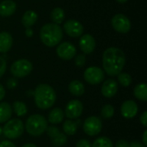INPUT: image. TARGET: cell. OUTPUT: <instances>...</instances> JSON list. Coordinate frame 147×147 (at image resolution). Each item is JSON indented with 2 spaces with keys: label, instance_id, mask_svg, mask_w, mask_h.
Returning <instances> with one entry per match:
<instances>
[{
  "label": "cell",
  "instance_id": "obj_25",
  "mask_svg": "<svg viewBox=\"0 0 147 147\" xmlns=\"http://www.w3.org/2000/svg\"><path fill=\"white\" fill-rule=\"evenodd\" d=\"M65 10L62 8H54L51 12V19L55 24H60L65 19Z\"/></svg>",
  "mask_w": 147,
  "mask_h": 147
},
{
  "label": "cell",
  "instance_id": "obj_27",
  "mask_svg": "<svg viewBox=\"0 0 147 147\" xmlns=\"http://www.w3.org/2000/svg\"><path fill=\"white\" fill-rule=\"evenodd\" d=\"M50 142L53 147H62L67 142V136L64 133L60 132L54 138L50 139Z\"/></svg>",
  "mask_w": 147,
  "mask_h": 147
},
{
  "label": "cell",
  "instance_id": "obj_2",
  "mask_svg": "<svg viewBox=\"0 0 147 147\" xmlns=\"http://www.w3.org/2000/svg\"><path fill=\"white\" fill-rule=\"evenodd\" d=\"M34 100L36 107L41 110L51 109L57 98L54 89L47 84H40L34 90Z\"/></svg>",
  "mask_w": 147,
  "mask_h": 147
},
{
  "label": "cell",
  "instance_id": "obj_30",
  "mask_svg": "<svg viewBox=\"0 0 147 147\" xmlns=\"http://www.w3.org/2000/svg\"><path fill=\"white\" fill-rule=\"evenodd\" d=\"M46 132H47V136H48L50 139H53V138H54L56 135H58L61 131L59 130V127H55V126H50V127H47Z\"/></svg>",
  "mask_w": 147,
  "mask_h": 147
},
{
  "label": "cell",
  "instance_id": "obj_5",
  "mask_svg": "<svg viewBox=\"0 0 147 147\" xmlns=\"http://www.w3.org/2000/svg\"><path fill=\"white\" fill-rule=\"evenodd\" d=\"M24 129V124L20 119H11L5 122L3 134L9 140H16L22 135Z\"/></svg>",
  "mask_w": 147,
  "mask_h": 147
},
{
  "label": "cell",
  "instance_id": "obj_40",
  "mask_svg": "<svg viewBox=\"0 0 147 147\" xmlns=\"http://www.w3.org/2000/svg\"><path fill=\"white\" fill-rule=\"evenodd\" d=\"M142 144L146 146H147V130H145L144 133H143V135H142Z\"/></svg>",
  "mask_w": 147,
  "mask_h": 147
},
{
  "label": "cell",
  "instance_id": "obj_32",
  "mask_svg": "<svg viewBox=\"0 0 147 147\" xmlns=\"http://www.w3.org/2000/svg\"><path fill=\"white\" fill-rule=\"evenodd\" d=\"M18 85V80L16 78H9L6 82V87L9 90H14Z\"/></svg>",
  "mask_w": 147,
  "mask_h": 147
},
{
  "label": "cell",
  "instance_id": "obj_23",
  "mask_svg": "<svg viewBox=\"0 0 147 147\" xmlns=\"http://www.w3.org/2000/svg\"><path fill=\"white\" fill-rule=\"evenodd\" d=\"M134 96L141 101V102H146L147 101V85L146 83H140L138 84L134 89Z\"/></svg>",
  "mask_w": 147,
  "mask_h": 147
},
{
  "label": "cell",
  "instance_id": "obj_28",
  "mask_svg": "<svg viewBox=\"0 0 147 147\" xmlns=\"http://www.w3.org/2000/svg\"><path fill=\"white\" fill-rule=\"evenodd\" d=\"M118 83L123 87H128L132 84L133 78L132 76L127 72H121L118 76Z\"/></svg>",
  "mask_w": 147,
  "mask_h": 147
},
{
  "label": "cell",
  "instance_id": "obj_33",
  "mask_svg": "<svg viewBox=\"0 0 147 147\" xmlns=\"http://www.w3.org/2000/svg\"><path fill=\"white\" fill-rule=\"evenodd\" d=\"M6 69H7V63H6V60H5L2 56H0V78H1L3 77V75L5 73Z\"/></svg>",
  "mask_w": 147,
  "mask_h": 147
},
{
  "label": "cell",
  "instance_id": "obj_26",
  "mask_svg": "<svg viewBox=\"0 0 147 147\" xmlns=\"http://www.w3.org/2000/svg\"><path fill=\"white\" fill-rule=\"evenodd\" d=\"M91 147H115V146L109 138L102 136L94 140V142L91 144Z\"/></svg>",
  "mask_w": 147,
  "mask_h": 147
},
{
  "label": "cell",
  "instance_id": "obj_39",
  "mask_svg": "<svg viewBox=\"0 0 147 147\" xmlns=\"http://www.w3.org/2000/svg\"><path fill=\"white\" fill-rule=\"evenodd\" d=\"M5 96V89L4 87L0 84V102L4 98Z\"/></svg>",
  "mask_w": 147,
  "mask_h": 147
},
{
  "label": "cell",
  "instance_id": "obj_10",
  "mask_svg": "<svg viewBox=\"0 0 147 147\" xmlns=\"http://www.w3.org/2000/svg\"><path fill=\"white\" fill-rule=\"evenodd\" d=\"M84 111V105L82 102L79 100H71L70 101L65 109V115L69 120H75L78 119Z\"/></svg>",
  "mask_w": 147,
  "mask_h": 147
},
{
  "label": "cell",
  "instance_id": "obj_19",
  "mask_svg": "<svg viewBox=\"0 0 147 147\" xmlns=\"http://www.w3.org/2000/svg\"><path fill=\"white\" fill-rule=\"evenodd\" d=\"M11 105L6 102H0V123L7 122L12 116Z\"/></svg>",
  "mask_w": 147,
  "mask_h": 147
},
{
  "label": "cell",
  "instance_id": "obj_41",
  "mask_svg": "<svg viewBox=\"0 0 147 147\" xmlns=\"http://www.w3.org/2000/svg\"><path fill=\"white\" fill-rule=\"evenodd\" d=\"M22 147H37V146L33 143H27V144L23 145Z\"/></svg>",
  "mask_w": 147,
  "mask_h": 147
},
{
  "label": "cell",
  "instance_id": "obj_29",
  "mask_svg": "<svg viewBox=\"0 0 147 147\" xmlns=\"http://www.w3.org/2000/svg\"><path fill=\"white\" fill-rule=\"evenodd\" d=\"M101 115L104 120L111 119L115 115V109L111 104H105L101 109Z\"/></svg>",
  "mask_w": 147,
  "mask_h": 147
},
{
  "label": "cell",
  "instance_id": "obj_21",
  "mask_svg": "<svg viewBox=\"0 0 147 147\" xmlns=\"http://www.w3.org/2000/svg\"><path fill=\"white\" fill-rule=\"evenodd\" d=\"M69 91L75 96H81L85 92V87L84 84L79 80H72L68 86Z\"/></svg>",
  "mask_w": 147,
  "mask_h": 147
},
{
  "label": "cell",
  "instance_id": "obj_11",
  "mask_svg": "<svg viewBox=\"0 0 147 147\" xmlns=\"http://www.w3.org/2000/svg\"><path fill=\"white\" fill-rule=\"evenodd\" d=\"M63 28L65 34H67L69 36L73 37V38L81 36L82 34H84V31L83 24L75 19L67 20L65 22Z\"/></svg>",
  "mask_w": 147,
  "mask_h": 147
},
{
  "label": "cell",
  "instance_id": "obj_7",
  "mask_svg": "<svg viewBox=\"0 0 147 147\" xmlns=\"http://www.w3.org/2000/svg\"><path fill=\"white\" fill-rule=\"evenodd\" d=\"M84 80L92 85L101 84L105 78V72L102 69L97 66H90L84 72Z\"/></svg>",
  "mask_w": 147,
  "mask_h": 147
},
{
  "label": "cell",
  "instance_id": "obj_9",
  "mask_svg": "<svg viewBox=\"0 0 147 147\" xmlns=\"http://www.w3.org/2000/svg\"><path fill=\"white\" fill-rule=\"evenodd\" d=\"M113 28L121 34H127L131 29V22L128 17L123 14H116L111 20Z\"/></svg>",
  "mask_w": 147,
  "mask_h": 147
},
{
  "label": "cell",
  "instance_id": "obj_43",
  "mask_svg": "<svg viewBox=\"0 0 147 147\" xmlns=\"http://www.w3.org/2000/svg\"><path fill=\"white\" fill-rule=\"evenodd\" d=\"M115 1L118 2V3H125L127 2V0H115Z\"/></svg>",
  "mask_w": 147,
  "mask_h": 147
},
{
  "label": "cell",
  "instance_id": "obj_42",
  "mask_svg": "<svg viewBox=\"0 0 147 147\" xmlns=\"http://www.w3.org/2000/svg\"><path fill=\"white\" fill-rule=\"evenodd\" d=\"M26 33H27V35H28V36H32V35H33V31L31 30L30 28H27Z\"/></svg>",
  "mask_w": 147,
  "mask_h": 147
},
{
  "label": "cell",
  "instance_id": "obj_22",
  "mask_svg": "<svg viewBox=\"0 0 147 147\" xmlns=\"http://www.w3.org/2000/svg\"><path fill=\"white\" fill-rule=\"evenodd\" d=\"M38 16L35 11L27 10L22 17V23L26 28H29L36 22Z\"/></svg>",
  "mask_w": 147,
  "mask_h": 147
},
{
  "label": "cell",
  "instance_id": "obj_38",
  "mask_svg": "<svg viewBox=\"0 0 147 147\" xmlns=\"http://www.w3.org/2000/svg\"><path fill=\"white\" fill-rule=\"evenodd\" d=\"M129 147H146L141 142H139V141H132L130 143V146Z\"/></svg>",
  "mask_w": 147,
  "mask_h": 147
},
{
  "label": "cell",
  "instance_id": "obj_13",
  "mask_svg": "<svg viewBox=\"0 0 147 147\" xmlns=\"http://www.w3.org/2000/svg\"><path fill=\"white\" fill-rule=\"evenodd\" d=\"M81 51L85 54L92 53L96 49V40L90 34H84L81 35L78 42Z\"/></svg>",
  "mask_w": 147,
  "mask_h": 147
},
{
  "label": "cell",
  "instance_id": "obj_24",
  "mask_svg": "<svg viewBox=\"0 0 147 147\" xmlns=\"http://www.w3.org/2000/svg\"><path fill=\"white\" fill-rule=\"evenodd\" d=\"M11 108H12V111L18 117H22V116L26 115V114L28 113V107H27V105L23 102H21V101L14 102V103L11 106Z\"/></svg>",
  "mask_w": 147,
  "mask_h": 147
},
{
  "label": "cell",
  "instance_id": "obj_16",
  "mask_svg": "<svg viewBox=\"0 0 147 147\" xmlns=\"http://www.w3.org/2000/svg\"><path fill=\"white\" fill-rule=\"evenodd\" d=\"M16 10V3L12 0H4L0 3V16H10Z\"/></svg>",
  "mask_w": 147,
  "mask_h": 147
},
{
  "label": "cell",
  "instance_id": "obj_44",
  "mask_svg": "<svg viewBox=\"0 0 147 147\" xmlns=\"http://www.w3.org/2000/svg\"><path fill=\"white\" fill-rule=\"evenodd\" d=\"M3 134V128H2V127H0V136Z\"/></svg>",
  "mask_w": 147,
  "mask_h": 147
},
{
  "label": "cell",
  "instance_id": "obj_36",
  "mask_svg": "<svg viewBox=\"0 0 147 147\" xmlns=\"http://www.w3.org/2000/svg\"><path fill=\"white\" fill-rule=\"evenodd\" d=\"M140 123L142 124V126L144 127H147V112L144 111L142 113V115H140Z\"/></svg>",
  "mask_w": 147,
  "mask_h": 147
},
{
  "label": "cell",
  "instance_id": "obj_15",
  "mask_svg": "<svg viewBox=\"0 0 147 147\" xmlns=\"http://www.w3.org/2000/svg\"><path fill=\"white\" fill-rule=\"evenodd\" d=\"M118 89H119L118 83L115 79L110 78V79H107L106 81H104V83L102 85L101 92L104 97L112 98L117 94Z\"/></svg>",
  "mask_w": 147,
  "mask_h": 147
},
{
  "label": "cell",
  "instance_id": "obj_6",
  "mask_svg": "<svg viewBox=\"0 0 147 147\" xmlns=\"http://www.w3.org/2000/svg\"><path fill=\"white\" fill-rule=\"evenodd\" d=\"M33 70L32 63L26 59H17L10 66V72L16 78H22L28 76Z\"/></svg>",
  "mask_w": 147,
  "mask_h": 147
},
{
  "label": "cell",
  "instance_id": "obj_8",
  "mask_svg": "<svg viewBox=\"0 0 147 147\" xmlns=\"http://www.w3.org/2000/svg\"><path fill=\"white\" fill-rule=\"evenodd\" d=\"M83 129L87 135L91 137L96 136L102 129V122L97 116H90L84 121Z\"/></svg>",
  "mask_w": 147,
  "mask_h": 147
},
{
  "label": "cell",
  "instance_id": "obj_4",
  "mask_svg": "<svg viewBox=\"0 0 147 147\" xmlns=\"http://www.w3.org/2000/svg\"><path fill=\"white\" fill-rule=\"evenodd\" d=\"M48 127V122L47 119L39 114H34L30 115L24 125V128L27 133L34 137H39L42 135Z\"/></svg>",
  "mask_w": 147,
  "mask_h": 147
},
{
  "label": "cell",
  "instance_id": "obj_20",
  "mask_svg": "<svg viewBox=\"0 0 147 147\" xmlns=\"http://www.w3.org/2000/svg\"><path fill=\"white\" fill-rule=\"evenodd\" d=\"M80 121H74L73 120H66L65 121V122L63 123L62 128L64 131V134L67 136H72L74 134H77L78 129V126H79Z\"/></svg>",
  "mask_w": 147,
  "mask_h": 147
},
{
  "label": "cell",
  "instance_id": "obj_34",
  "mask_svg": "<svg viewBox=\"0 0 147 147\" xmlns=\"http://www.w3.org/2000/svg\"><path fill=\"white\" fill-rule=\"evenodd\" d=\"M76 147H91V142L88 140L82 139L77 142Z\"/></svg>",
  "mask_w": 147,
  "mask_h": 147
},
{
  "label": "cell",
  "instance_id": "obj_35",
  "mask_svg": "<svg viewBox=\"0 0 147 147\" xmlns=\"http://www.w3.org/2000/svg\"><path fill=\"white\" fill-rule=\"evenodd\" d=\"M130 143L128 141H127L126 140H119L115 147H129Z\"/></svg>",
  "mask_w": 147,
  "mask_h": 147
},
{
  "label": "cell",
  "instance_id": "obj_3",
  "mask_svg": "<svg viewBox=\"0 0 147 147\" xmlns=\"http://www.w3.org/2000/svg\"><path fill=\"white\" fill-rule=\"evenodd\" d=\"M40 37V40L45 46L53 47L57 46L62 40L63 30L58 24L47 23L41 27Z\"/></svg>",
  "mask_w": 147,
  "mask_h": 147
},
{
  "label": "cell",
  "instance_id": "obj_1",
  "mask_svg": "<svg viewBox=\"0 0 147 147\" xmlns=\"http://www.w3.org/2000/svg\"><path fill=\"white\" fill-rule=\"evenodd\" d=\"M126 64L124 52L115 47L107 48L102 54L103 71L109 77H117L123 70Z\"/></svg>",
  "mask_w": 147,
  "mask_h": 147
},
{
  "label": "cell",
  "instance_id": "obj_18",
  "mask_svg": "<svg viewBox=\"0 0 147 147\" xmlns=\"http://www.w3.org/2000/svg\"><path fill=\"white\" fill-rule=\"evenodd\" d=\"M65 118V113L60 108L53 109L48 114V121L53 125L59 124Z\"/></svg>",
  "mask_w": 147,
  "mask_h": 147
},
{
  "label": "cell",
  "instance_id": "obj_17",
  "mask_svg": "<svg viewBox=\"0 0 147 147\" xmlns=\"http://www.w3.org/2000/svg\"><path fill=\"white\" fill-rule=\"evenodd\" d=\"M13 44V38L8 32L0 33V53H5L9 52Z\"/></svg>",
  "mask_w": 147,
  "mask_h": 147
},
{
  "label": "cell",
  "instance_id": "obj_37",
  "mask_svg": "<svg viewBox=\"0 0 147 147\" xmlns=\"http://www.w3.org/2000/svg\"><path fill=\"white\" fill-rule=\"evenodd\" d=\"M0 147H16L10 140H3L0 142Z\"/></svg>",
  "mask_w": 147,
  "mask_h": 147
},
{
  "label": "cell",
  "instance_id": "obj_31",
  "mask_svg": "<svg viewBox=\"0 0 147 147\" xmlns=\"http://www.w3.org/2000/svg\"><path fill=\"white\" fill-rule=\"evenodd\" d=\"M86 64V57L84 54H78L75 56V65L78 67H83Z\"/></svg>",
  "mask_w": 147,
  "mask_h": 147
},
{
  "label": "cell",
  "instance_id": "obj_12",
  "mask_svg": "<svg viewBox=\"0 0 147 147\" xmlns=\"http://www.w3.org/2000/svg\"><path fill=\"white\" fill-rule=\"evenodd\" d=\"M56 53L59 58L63 60H70L73 59L77 54V49L75 46L70 42H63L56 48Z\"/></svg>",
  "mask_w": 147,
  "mask_h": 147
},
{
  "label": "cell",
  "instance_id": "obj_14",
  "mask_svg": "<svg viewBox=\"0 0 147 147\" xmlns=\"http://www.w3.org/2000/svg\"><path fill=\"white\" fill-rule=\"evenodd\" d=\"M138 104L134 100H127L121 106V114L126 119H133L138 114Z\"/></svg>",
  "mask_w": 147,
  "mask_h": 147
}]
</instances>
